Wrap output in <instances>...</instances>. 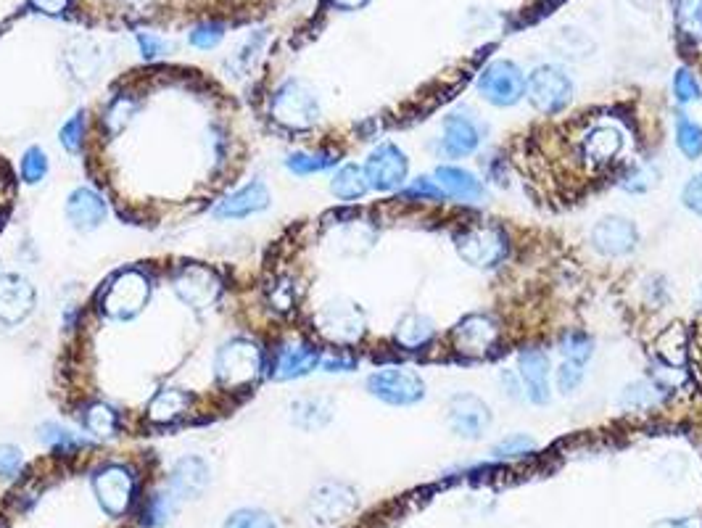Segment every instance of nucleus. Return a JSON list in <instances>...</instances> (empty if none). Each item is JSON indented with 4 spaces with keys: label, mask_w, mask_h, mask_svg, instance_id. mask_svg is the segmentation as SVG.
<instances>
[{
    "label": "nucleus",
    "mask_w": 702,
    "mask_h": 528,
    "mask_svg": "<svg viewBox=\"0 0 702 528\" xmlns=\"http://www.w3.org/2000/svg\"><path fill=\"white\" fill-rule=\"evenodd\" d=\"M673 143L679 148V154L687 162H700L702 159V125L695 119L679 111L673 119Z\"/></svg>",
    "instance_id": "obj_31"
},
{
    "label": "nucleus",
    "mask_w": 702,
    "mask_h": 528,
    "mask_svg": "<svg viewBox=\"0 0 702 528\" xmlns=\"http://www.w3.org/2000/svg\"><path fill=\"white\" fill-rule=\"evenodd\" d=\"M193 396L183 389H161L156 391L154 399L148 402V420L156 423V426H167V423H175L177 418H183L185 412L191 410Z\"/></svg>",
    "instance_id": "obj_27"
},
{
    "label": "nucleus",
    "mask_w": 702,
    "mask_h": 528,
    "mask_svg": "<svg viewBox=\"0 0 702 528\" xmlns=\"http://www.w3.org/2000/svg\"><path fill=\"white\" fill-rule=\"evenodd\" d=\"M222 37H225V24L222 22H201L191 30V35H188V43H191L193 48H198V51H212V48H217V45L222 43Z\"/></svg>",
    "instance_id": "obj_46"
},
{
    "label": "nucleus",
    "mask_w": 702,
    "mask_h": 528,
    "mask_svg": "<svg viewBox=\"0 0 702 528\" xmlns=\"http://www.w3.org/2000/svg\"><path fill=\"white\" fill-rule=\"evenodd\" d=\"M270 191L262 180H251L249 185H243L227 198H222L220 204L214 206L212 214L217 220H246L251 214L264 212L270 206Z\"/></svg>",
    "instance_id": "obj_23"
},
{
    "label": "nucleus",
    "mask_w": 702,
    "mask_h": 528,
    "mask_svg": "<svg viewBox=\"0 0 702 528\" xmlns=\"http://www.w3.org/2000/svg\"><path fill=\"white\" fill-rule=\"evenodd\" d=\"M436 336H439V328L433 323V317L415 312V309L404 312L394 328V341L404 352H423L436 341Z\"/></svg>",
    "instance_id": "obj_25"
},
{
    "label": "nucleus",
    "mask_w": 702,
    "mask_h": 528,
    "mask_svg": "<svg viewBox=\"0 0 702 528\" xmlns=\"http://www.w3.org/2000/svg\"><path fill=\"white\" fill-rule=\"evenodd\" d=\"M225 528H278V523L264 510H238L227 518Z\"/></svg>",
    "instance_id": "obj_47"
},
{
    "label": "nucleus",
    "mask_w": 702,
    "mask_h": 528,
    "mask_svg": "<svg viewBox=\"0 0 702 528\" xmlns=\"http://www.w3.org/2000/svg\"><path fill=\"white\" fill-rule=\"evenodd\" d=\"M135 473L127 465H103L93 473V494H96L98 505L109 518H122L130 510L132 499H135Z\"/></svg>",
    "instance_id": "obj_16"
},
{
    "label": "nucleus",
    "mask_w": 702,
    "mask_h": 528,
    "mask_svg": "<svg viewBox=\"0 0 702 528\" xmlns=\"http://www.w3.org/2000/svg\"><path fill=\"white\" fill-rule=\"evenodd\" d=\"M370 0H330V6L338 8V11H359L365 8Z\"/></svg>",
    "instance_id": "obj_55"
},
{
    "label": "nucleus",
    "mask_w": 702,
    "mask_h": 528,
    "mask_svg": "<svg viewBox=\"0 0 702 528\" xmlns=\"http://www.w3.org/2000/svg\"><path fill=\"white\" fill-rule=\"evenodd\" d=\"M365 175L370 183V191L378 193H396L402 191L407 180H410V156L404 154L402 148L383 140L367 154L365 159Z\"/></svg>",
    "instance_id": "obj_12"
},
{
    "label": "nucleus",
    "mask_w": 702,
    "mask_h": 528,
    "mask_svg": "<svg viewBox=\"0 0 702 528\" xmlns=\"http://www.w3.org/2000/svg\"><path fill=\"white\" fill-rule=\"evenodd\" d=\"M74 0H30V6L35 8L37 14L45 16H64L72 8Z\"/></svg>",
    "instance_id": "obj_54"
},
{
    "label": "nucleus",
    "mask_w": 702,
    "mask_h": 528,
    "mask_svg": "<svg viewBox=\"0 0 702 528\" xmlns=\"http://www.w3.org/2000/svg\"><path fill=\"white\" fill-rule=\"evenodd\" d=\"M80 420H82V426H85V431L98 436V439H109V436H114L119 428L117 410L106 402L88 404V407L82 410Z\"/></svg>",
    "instance_id": "obj_37"
},
{
    "label": "nucleus",
    "mask_w": 702,
    "mask_h": 528,
    "mask_svg": "<svg viewBox=\"0 0 702 528\" xmlns=\"http://www.w3.org/2000/svg\"><path fill=\"white\" fill-rule=\"evenodd\" d=\"M51 169V162H48V154H45L40 146H30L24 151L22 156V180L27 185H37L43 183L45 175Z\"/></svg>",
    "instance_id": "obj_44"
},
{
    "label": "nucleus",
    "mask_w": 702,
    "mask_h": 528,
    "mask_svg": "<svg viewBox=\"0 0 702 528\" xmlns=\"http://www.w3.org/2000/svg\"><path fill=\"white\" fill-rule=\"evenodd\" d=\"M660 180H663V172H660L658 164L650 162V159H639V162L626 167L618 185H621V191L631 193V196H644V193H650Z\"/></svg>",
    "instance_id": "obj_34"
},
{
    "label": "nucleus",
    "mask_w": 702,
    "mask_h": 528,
    "mask_svg": "<svg viewBox=\"0 0 702 528\" xmlns=\"http://www.w3.org/2000/svg\"><path fill=\"white\" fill-rule=\"evenodd\" d=\"M402 198L404 201H420V204H444L447 201V196H444L441 185L436 183L433 175H420L415 180H410L402 188Z\"/></svg>",
    "instance_id": "obj_41"
},
{
    "label": "nucleus",
    "mask_w": 702,
    "mask_h": 528,
    "mask_svg": "<svg viewBox=\"0 0 702 528\" xmlns=\"http://www.w3.org/2000/svg\"><path fill=\"white\" fill-rule=\"evenodd\" d=\"M85 130H88V114H85V111H77V114L61 127V146H64L69 154H80L82 143H85Z\"/></svg>",
    "instance_id": "obj_45"
},
{
    "label": "nucleus",
    "mask_w": 702,
    "mask_h": 528,
    "mask_svg": "<svg viewBox=\"0 0 702 528\" xmlns=\"http://www.w3.org/2000/svg\"><path fill=\"white\" fill-rule=\"evenodd\" d=\"M639 228L634 220L623 217V214H602L600 220L594 222L589 230V243L592 249L607 259H623L631 257L639 246Z\"/></svg>",
    "instance_id": "obj_17"
},
{
    "label": "nucleus",
    "mask_w": 702,
    "mask_h": 528,
    "mask_svg": "<svg viewBox=\"0 0 702 528\" xmlns=\"http://www.w3.org/2000/svg\"><path fill=\"white\" fill-rule=\"evenodd\" d=\"M515 373H518L520 383H523V394L526 402L534 407H547L555 394V383H552V357L542 346H523L518 349L515 357Z\"/></svg>",
    "instance_id": "obj_13"
},
{
    "label": "nucleus",
    "mask_w": 702,
    "mask_h": 528,
    "mask_svg": "<svg viewBox=\"0 0 702 528\" xmlns=\"http://www.w3.org/2000/svg\"><path fill=\"white\" fill-rule=\"evenodd\" d=\"M681 206L692 212L695 217H702V172H695L681 188Z\"/></svg>",
    "instance_id": "obj_50"
},
{
    "label": "nucleus",
    "mask_w": 702,
    "mask_h": 528,
    "mask_svg": "<svg viewBox=\"0 0 702 528\" xmlns=\"http://www.w3.org/2000/svg\"><path fill=\"white\" fill-rule=\"evenodd\" d=\"M671 88H673V98H676L679 106H692V103H697L702 98L700 80H697L695 72H692L689 66H679V69L673 72Z\"/></svg>",
    "instance_id": "obj_42"
},
{
    "label": "nucleus",
    "mask_w": 702,
    "mask_h": 528,
    "mask_svg": "<svg viewBox=\"0 0 702 528\" xmlns=\"http://www.w3.org/2000/svg\"><path fill=\"white\" fill-rule=\"evenodd\" d=\"M499 383H502V389H505L507 399H515V402L526 399V394H523V383H520L518 373H515V370H510V367H505V370L499 373Z\"/></svg>",
    "instance_id": "obj_53"
},
{
    "label": "nucleus",
    "mask_w": 702,
    "mask_h": 528,
    "mask_svg": "<svg viewBox=\"0 0 702 528\" xmlns=\"http://www.w3.org/2000/svg\"><path fill=\"white\" fill-rule=\"evenodd\" d=\"M447 423L457 439L481 441L494 426V410L476 391H457L447 399Z\"/></svg>",
    "instance_id": "obj_11"
},
{
    "label": "nucleus",
    "mask_w": 702,
    "mask_h": 528,
    "mask_svg": "<svg viewBox=\"0 0 702 528\" xmlns=\"http://www.w3.org/2000/svg\"><path fill=\"white\" fill-rule=\"evenodd\" d=\"M315 325L320 336H325L330 344L354 346L359 344L367 333V315L357 301L349 296H336L325 301L315 315Z\"/></svg>",
    "instance_id": "obj_9"
},
{
    "label": "nucleus",
    "mask_w": 702,
    "mask_h": 528,
    "mask_svg": "<svg viewBox=\"0 0 702 528\" xmlns=\"http://www.w3.org/2000/svg\"><path fill=\"white\" fill-rule=\"evenodd\" d=\"M539 449V441L534 439V436H528V433L518 431V433H510V436H505V439H499L494 447H491L489 452V460L491 462H512V460H520V457H531Z\"/></svg>",
    "instance_id": "obj_38"
},
{
    "label": "nucleus",
    "mask_w": 702,
    "mask_h": 528,
    "mask_svg": "<svg viewBox=\"0 0 702 528\" xmlns=\"http://www.w3.org/2000/svg\"><path fill=\"white\" fill-rule=\"evenodd\" d=\"M454 251L476 270H497L510 257V238L497 225H478L465 228L454 235Z\"/></svg>",
    "instance_id": "obj_7"
},
{
    "label": "nucleus",
    "mask_w": 702,
    "mask_h": 528,
    "mask_svg": "<svg viewBox=\"0 0 702 528\" xmlns=\"http://www.w3.org/2000/svg\"><path fill=\"white\" fill-rule=\"evenodd\" d=\"M270 117L286 130L304 132L320 125L322 106L317 90L304 80H286L270 98Z\"/></svg>",
    "instance_id": "obj_2"
},
{
    "label": "nucleus",
    "mask_w": 702,
    "mask_h": 528,
    "mask_svg": "<svg viewBox=\"0 0 702 528\" xmlns=\"http://www.w3.org/2000/svg\"><path fill=\"white\" fill-rule=\"evenodd\" d=\"M24 468V452L14 444H0V478L14 481Z\"/></svg>",
    "instance_id": "obj_49"
},
{
    "label": "nucleus",
    "mask_w": 702,
    "mask_h": 528,
    "mask_svg": "<svg viewBox=\"0 0 702 528\" xmlns=\"http://www.w3.org/2000/svg\"><path fill=\"white\" fill-rule=\"evenodd\" d=\"M526 98L539 114L557 117L576 98V82L560 64H539L526 77Z\"/></svg>",
    "instance_id": "obj_4"
},
{
    "label": "nucleus",
    "mask_w": 702,
    "mask_h": 528,
    "mask_svg": "<svg viewBox=\"0 0 702 528\" xmlns=\"http://www.w3.org/2000/svg\"><path fill=\"white\" fill-rule=\"evenodd\" d=\"M264 370V352L256 341L235 336L214 354V378L225 391H246Z\"/></svg>",
    "instance_id": "obj_1"
},
{
    "label": "nucleus",
    "mask_w": 702,
    "mask_h": 528,
    "mask_svg": "<svg viewBox=\"0 0 702 528\" xmlns=\"http://www.w3.org/2000/svg\"><path fill=\"white\" fill-rule=\"evenodd\" d=\"M499 338H502V325H499V317L491 312H470V315L460 317L449 330L454 352L465 354L470 360L494 352Z\"/></svg>",
    "instance_id": "obj_10"
},
{
    "label": "nucleus",
    "mask_w": 702,
    "mask_h": 528,
    "mask_svg": "<svg viewBox=\"0 0 702 528\" xmlns=\"http://www.w3.org/2000/svg\"><path fill=\"white\" fill-rule=\"evenodd\" d=\"M526 77L512 59H494L476 77V93L497 109H512L526 98Z\"/></svg>",
    "instance_id": "obj_8"
},
{
    "label": "nucleus",
    "mask_w": 702,
    "mask_h": 528,
    "mask_svg": "<svg viewBox=\"0 0 702 528\" xmlns=\"http://www.w3.org/2000/svg\"><path fill=\"white\" fill-rule=\"evenodd\" d=\"M66 220L72 222L74 230L80 233H93L106 222V214H109V206L103 201V196L93 188H74L66 198Z\"/></svg>",
    "instance_id": "obj_22"
},
{
    "label": "nucleus",
    "mask_w": 702,
    "mask_h": 528,
    "mask_svg": "<svg viewBox=\"0 0 702 528\" xmlns=\"http://www.w3.org/2000/svg\"><path fill=\"white\" fill-rule=\"evenodd\" d=\"M270 299L272 307L278 309V312H291V309L296 307V286H293L291 280H278V283L272 286Z\"/></svg>",
    "instance_id": "obj_51"
},
{
    "label": "nucleus",
    "mask_w": 702,
    "mask_h": 528,
    "mask_svg": "<svg viewBox=\"0 0 702 528\" xmlns=\"http://www.w3.org/2000/svg\"><path fill=\"white\" fill-rule=\"evenodd\" d=\"M695 304H697V309H702V283L697 286V296H695Z\"/></svg>",
    "instance_id": "obj_56"
},
{
    "label": "nucleus",
    "mask_w": 702,
    "mask_h": 528,
    "mask_svg": "<svg viewBox=\"0 0 702 528\" xmlns=\"http://www.w3.org/2000/svg\"><path fill=\"white\" fill-rule=\"evenodd\" d=\"M135 40H138L140 56H143L146 61L164 59V56H169V53H172V43H167L164 37L154 35V32H138V35H135Z\"/></svg>",
    "instance_id": "obj_48"
},
{
    "label": "nucleus",
    "mask_w": 702,
    "mask_h": 528,
    "mask_svg": "<svg viewBox=\"0 0 702 528\" xmlns=\"http://www.w3.org/2000/svg\"><path fill=\"white\" fill-rule=\"evenodd\" d=\"M212 484V468L201 457H183L172 468L169 476V492L180 499H198Z\"/></svg>",
    "instance_id": "obj_24"
},
{
    "label": "nucleus",
    "mask_w": 702,
    "mask_h": 528,
    "mask_svg": "<svg viewBox=\"0 0 702 528\" xmlns=\"http://www.w3.org/2000/svg\"><path fill=\"white\" fill-rule=\"evenodd\" d=\"M333 402L325 396H307L291 404V423L301 431H322L333 420Z\"/></svg>",
    "instance_id": "obj_28"
},
{
    "label": "nucleus",
    "mask_w": 702,
    "mask_h": 528,
    "mask_svg": "<svg viewBox=\"0 0 702 528\" xmlns=\"http://www.w3.org/2000/svg\"><path fill=\"white\" fill-rule=\"evenodd\" d=\"M338 164H341V154L338 151H328V148H320V151H293V154L286 156V169L296 177L320 175V172H328V169H338Z\"/></svg>",
    "instance_id": "obj_30"
},
{
    "label": "nucleus",
    "mask_w": 702,
    "mask_h": 528,
    "mask_svg": "<svg viewBox=\"0 0 702 528\" xmlns=\"http://www.w3.org/2000/svg\"><path fill=\"white\" fill-rule=\"evenodd\" d=\"M367 394L388 407H415L428 396V383L415 367L386 365L367 375Z\"/></svg>",
    "instance_id": "obj_5"
},
{
    "label": "nucleus",
    "mask_w": 702,
    "mask_h": 528,
    "mask_svg": "<svg viewBox=\"0 0 702 528\" xmlns=\"http://www.w3.org/2000/svg\"><path fill=\"white\" fill-rule=\"evenodd\" d=\"M486 140V125L481 122L473 109H452L447 117L441 119L439 138H436V154L441 159H468L481 151Z\"/></svg>",
    "instance_id": "obj_6"
},
{
    "label": "nucleus",
    "mask_w": 702,
    "mask_h": 528,
    "mask_svg": "<svg viewBox=\"0 0 702 528\" xmlns=\"http://www.w3.org/2000/svg\"><path fill=\"white\" fill-rule=\"evenodd\" d=\"M555 389L560 391V396H573L581 391V386H584L586 381V365H576V362H568V360H560V365H557L555 370Z\"/></svg>",
    "instance_id": "obj_43"
},
{
    "label": "nucleus",
    "mask_w": 702,
    "mask_h": 528,
    "mask_svg": "<svg viewBox=\"0 0 702 528\" xmlns=\"http://www.w3.org/2000/svg\"><path fill=\"white\" fill-rule=\"evenodd\" d=\"M175 494L172 492H156L148 497V502L140 510V523L146 528H159L175 515Z\"/></svg>",
    "instance_id": "obj_40"
},
{
    "label": "nucleus",
    "mask_w": 702,
    "mask_h": 528,
    "mask_svg": "<svg viewBox=\"0 0 702 528\" xmlns=\"http://www.w3.org/2000/svg\"><path fill=\"white\" fill-rule=\"evenodd\" d=\"M66 69L72 72V77L77 82H93L98 77V69H101V51L93 40H72L69 48H66Z\"/></svg>",
    "instance_id": "obj_26"
},
{
    "label": "nucleus",
    "mask_w": 702,
    "mask_h": 528,
    "mask_svg": "<svg viewBox=\"0 0 702 528\" xmlns=\"http://www.w3.org/2000/svg\"><path fill=\"white\" fill-rule=\"evenodd\" d=\"M663 391L666 389L658 386L652 378L650 381H634L629 383V386H623L618 404H621L623 410H629V412L655 410V407L663 402Z\"/></svg>",
    "instance_id": "obj_35"
},
{
    "label": "nucleus",
    "mask_w": 702,
    "mask_h": 528,
    "mask_svg": "<svg viewBox=\"0 0 702 528\" xmlns=\"http://www.w3.org/2000/svg\"><path fill=\"white\" fill-rule=\"evenodd\" d=\"M37 291L30 280L16 275V272H3L0 275V323L19 325L35 312Z\"/></svg>",
    "instance_id": "obj_21"
},
{
    "label": "nucleus",
    "mask_w": 702,
    "mask_h": 528,
    "mask_svg": "<svg viewBox=\"0 0 702 528\" xmlns=\"http://www.w3.org/2000/svg\"><path fill=\"white\" fill-rule=\"evenodd\" d=\"M557 354H560V360L589 365L594 354H597V341L584 330H565L563 336L557 338Z\"/></svg>",
    "instance_id": "obj_36"
},
{
    "label": "nucleus",
    "mask_w": 702,
    "mask_h": 528,
    "mask_svg": "<svg viewBox=\"0 0 702 528\" xmlns=\"http://www.w3.org/2000/svg\"><path fill=\"white\" fill-rule=\"evenodd\" d=\"M359 362L351 357V354L344 352H336V354H322V362H320V370H325V373H351V370H357Z\"/></svg>",
    "instance_id": "obj_52"
},
{
    "label": "nucleus",
    "mask_w": 702,
    "mask_h": 528,
    "mask_svg": "<svg viewBox=\"0 0 702 528\" xmlns=\"http://www.w3.org/2000/svg\"><path fill=\"white\" fill-rule=\"evenodd\" d=\"M433 177L441 185L444 196L462 206H481L489 196V188L483 183V177L473 169L460 167V164H439Z\"/></svg>",
    "instance_id": "obj_19"
},
{
    "label": "nucleus",
    "mask_w": 702,
    "mask_h": 528,
    "mask_svg": "<svg viewBox=\"0 0 702 528\" xmlns=\"http://www.w3.org/2000/svg\"><path fill=\"white\" fill-rule=\"evenodd\" d=\"M626 143H629V138H626V132L621 127L613 125V122H602V125H594L584 135V140H581V156L594 169L613 167L623 156V151H626Z\"/></svg>",
    "instance_id": "obj_18"
},
{
    "label": "nucleus",
    "mask_w": 702,
    "mask_h": 528,
    "mask_svg": "<svg viewBox=\"0 0 702 528\" xmlns=\"http://www.w3.org/2000/svg\"><path fill=\"white\" fill-rule=\"evenodd\" d=\"M322 362V349L307 338H288L272 349L267 360V375L272 381H296L304 375L315 373Z\"/></svg>",
    "instance_id": "obj_14"
},
{
    "label": "nucleus",
    "mask_w": 702,
    "mask_h": 528,
    "mask_svg": "<svg viewBox=\"0 0 702 528\" xmlns=\"http://www.w3.org/2000/svg\"><path fill=\"white\" fill-rule=\"evenodd\" d=\"M354 507H357V492L344 481H325L309 499V515L322 526L344 521L346 515L354 513Z\"/></svg>",
    "instance_id": "obj_20"
},
{
    "label": "nucleus",
    "mask_w": 702,
    "mask_h": 528,
    "mask_svg": "<svg viewBox=\"0 0 702 528\" xmlns=\"http://www.w3.org/2000/svg\"><path fill=\"white\" fill-rule=\"evenodd\" d=\"M148 299H151V280L143 270L117 272L98 294L101 312L117 323H127L132 317H138L148 307Z\"/></svg>",
    "instance_id": "obj_3"
},
{
    "label": "nucleus",
    "mask_w": 702,
    "mask_h": 528,
    "mask_svg": "<svg viewBox=\"0 0 702 528\" xmlns=\"http://www.w3.org/2000/svg\"><path fill=\"white\" fill-rule=\"evenodd\" d=\"M37 436H40L45 447L61 457H74L80 449L88 447L85 436L74 433L72 428L61 426V423H43V426L37 428Z\"/></svg>",
    "instance_id": "obj_33"
},
{
    "label": "nucleus",
    "mask_w": 702,
    "mask_h": 528,
    "mask_svg": "<svg viewBox=\"0 0 702 528\" xmlns=\"http://www.w3.org/2000/svg\"><path fill=\"white\" fill-rule=\"evenodd\" d=\"M138 109H140L138 98H132L130 93H119V96H114L109 103H106V109H103L101 114L103 132H106L109 138H117L119 132L125 130L132 119H135Z\"/></svg>",
    "instance_id": "obj_32"
},
{
    "label": "nucleus",
    "mask_w": 702,
    "mask_h": 528,
    "mask_svg": "<svg viewBox=\"0 0 702 528\" xmlns=\"http://www.w3.org/2000/svg\"><path fill=\"white\" fill-rule=\"evenodd\" d=\"M330 193L338 198V201H362V198L370 193V183H367L365 167L362 164L346 162L333 172L330 177Z\"/></svg>",
    "instance_id": "obj_29"
},
{
    "label": "nucleus",
    "mask_w": 702,
    "mask_h": 528,
    "mask_svg": "<svg viewBox=\"0 0 702 528\" xmlns=\"http://www.w3.org/2000/svg\"><path fill=\"white\" fill-rule=\"evenodd\" d=\"M676 27L689 43H702V0H676Z\"/></svg>",
    "instance_id": "obj_39"
},
{
    "label": "nucleus",
    "mask_w": 702,
    "mask_h": 528,
    "mask_svg": "<svg viewBox=\"0 0 702 528\" xmlns=\"http://www.w3.org/2000/svg\"><path fill=\"white\" fill-rule=\"evenodd\" d=\"M172 291L185 307H191L193 312H204L220 299L222 280L206 264H180L172 275Z\"/></svg>",
    "instance_id": "obj_15"
}]
</instances>
